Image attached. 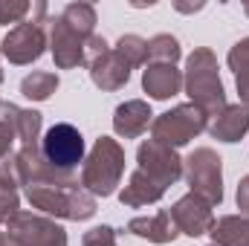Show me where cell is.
Wrapping results in <instances>:
<instances>
[{
	"label": "cell",
	"instance_id": "cell-35",
	"mask_svg": "<svg viewBox=\"0 0 249 246\" xmlns=\"http://www.w3.org/2000/svg\"><path fill=\"white\" fill-rule=\"evenodd\" d=\"M0 81H3V70H0Z\"/></svg>",
	"mask_w": 249,
	"mask_h": 246
},
{
	"label": "cell",
	"instance_id": "cell-34",
	"mask_svg": "<svg viewBox=\"0 0 249 246\" xmlns=\"http://www.w3.org/2000/svg\"><path fill=\"white\" fill-rule=\"evenodd\" d=\"M209 246H220V244H214V241H212V244H209Z\"/></svg>",
	"mask_w": 249,
	"mask_h": 246
},
{
	"label": "cell",
	"instance_id": "cell-23",
	"mask_svg": "<svg viewBox=\"0 0 249 246\" xmlns=\"http://www.w3.org/2000/svg\"><path fill=\"white\" fill-rule=\"evenodd\" d=\"M180 41L174 35H154L148 41V58L151 64H177L180 61Z\"/></svg>",
	"mask_w": 249,
	"mask_h": 246
},
{
	"label": "cell",
	"instance_id": "cell-17",
	"mask_svg": "<svg viewBox=\"0 0 249 246\" xmlns=\"http://www.w3.org/2000/svg\"><path fill=\"white\" fill-rule=\"evenodd\" d=\"M162 194H165V188H162V185L154 183L148 174H142V171L136 168V171L130 174L127 185L122 188L119 200H122V206H130V209H142V206H151V203H157Z\"/></svg>",
	"mask_w": 249,
	"mask_h": 246
},
{
	"label": "cell",
	"instance_id": "cell-9",
	"mask_svg": "<svg viewBox=\"0 0 249 246\" xmlns=\"http://www.w3.org/2000/svg\"><path fill=\"white\" fill-rule=\"evenodd\" d=\"M47 50V32L41 23L32 20H20L15 29H9V35L0 44V53L9 58V64H32L38 61Z\"/></svg>",
	"mask_w": 249,
	"mask_h": 246
},
{
	"label": "cell",
	"instance_id": "cell-4",
	"mask_svg": "<svg viewBox=\"0 0 249 246\" xmlns=\"http://www.w3.org/2000/svg\"><path fill=\"white\" fill-rule=\"evenodd\" d=\"M209 116L197 107V105H177L174 110L157 116L151 122V139L160 142V145H168V148H180V145H188L194 136H200L209 122Z\"/></svg>",
	"mask_w": 249,
	"mask_h": 246
},
{
	"label": "cell",
	"instance_id": "cell-6",
	"mask_svg": "<svg viewBox=\"0 0 249 246\" xmlns=\"http://www.w3.org/2000/svg\"><path fill=\"white\" fill-rule=\"evenodd\" d=\"M41 154L44 159L64 174H72L78 168V162L84 159V136L75 124L70 122H58L53 124L44 139H41Z\"/></svg>",
	"mask_w": 249,
	"mask_h": 246
},
{
	"label": "cell",
	"instance_id": "cell-10",
	"mask_svg": "<svg viewBox=\"0 0 249 246\" xmlns=\"http://www.w3.org/2000/svg\"><path fill=\"white\" fill-rule=\"evenodd\" d=\"M168 214H171L174 226H177L183 235H188V238H200V235L212 232V226H214V211H212V206H209L203 197H197V194L180 197V200L168 209Z\"/></svg>",
	"mask_w": 249,
	"mask_h": 246
},
{
	"label": "cell",
	"instance_id": "cell-30",
	"mask_svg": "<svg viewBox=\"0 0 249 246\" xmlns=\"http://www.w3.org/2000/svg\"><path fill=\"white\" fill-rule=\"evenodd\" d=\"M238 209L244 211V217H249V174L238 183Z\"/></svg>",
	"mask_w": 249,
	"mask_h": 246
},
{
	"label": "cell",
	"instance_id": "cell-13",
	"mask_svg": "<svg viewBox=\"0 0 249 246\" xmlns=\"http://www.w3.org/2000/svg\"><path fill=\"white\" fill-rule=\"evenodd\" d=\"M87 67H90L93 84L102 87V90H119V87L127 84V78H130V67L116 55V50L102 53L99 58H93Z\"/></svg>",
	"mask_w": 249,
	"mask_h": 246
},
{
	"label": "cell",
	"instance_id": "cell-1",
	"mask_svg": "<svg viewBox=\"0 0 249 246\" xmlns=\"http://www.w3.org/2000/svg\"><path fill=\"white\" fill-rule=\"evenodd\" d=\"M183 87L191 96V105H197L212 119L226 107V90H223V81H220V72H217V58L206 47H197L186 58Z\"/></svg>",
	"mask_w": 249,
	"mask_h": 246
},
{
	"label": "cell",
	"instance_id": "cell-25",
	"mask_svg": "<svg viewBox=\"0 0 249 246\" xmlns=\"http://www.w3.org/2000/svg\"><path fill=\"white\" fill-rule=\"evenodd\" d=\"M20 211V197L12 185H0V223H9Z\"/></svg>",
	"mask_w": 249,
	"mask_h": 246
},
{
	"label": "cell",
	"instance_id": "cell-36",
	"mask_svg": "<svg viewBox=\"0 0 249 246\" xmlns=\"http://www.w3.org/2000/svg\"><path fill=\"white\" fill-rule=\"evenodd\" d=\"M0 105H3V102H0Z\"/></svg>",
	"mask_w": 249,
	"mask_h": 246
},
{
	"label": "cell",
	"instance_id": "cell-14",
	"mask_svg": "<svg viewBox=\"0 0 249 246\" xmlns=\"http://www.w3.org/2000/svg\"><path fill=\"white\" fill-rule=\"evenodd\" d=\"M151 116L154 113H151L148 102L130 99V102H124V105L116 107V113H113V130L119 136H124V139H136V136H142L148 130V124L154 122Z\"/></svg>",
	"mask_w": 249,
	"mask_h": 246
},
{
	"label": "cell",
	"instance_id": "cell-15",
	"mask_svg": "<svg viewBox=\"0 0 249 246\" xmlns=\"http://www.w3.org/2000/svg\"><path fill=\"white\" fill-rule=\"evenodd\" d=\"M127 232L136 235V238H145L151 244H171L180 235V229L174 226L168 211H157V214H148V217H133L127 223Z\"/></svg>",
	"mask_w": 249,
	"mask_h": 246
},
{
	"label": "cell",
	"instance_id": "cell-21",
	"mask_svg": "<svg viewBox=\"0 0 249 246\" xmlns=\"http://www.w3.org/2000/svg\"><path fill=\"white\" fill-rule=\"evenodd\" d=\"M229 67H232V72H235L241 102H244V107H249V38H241V41L229 50Z\"/></svg>",
	"mask_w": 249,
	"mask_h": 246
},
{
	"label": "cell",
	"instance_id": "cell-8",
	"mask_svg": "<svg viewBox=\"0 0 249 246\" xmlns=\"http://www.w3.org/2000/svg\"><path fill=\"white\" fill-rule=\"evenodd\" d=\"M136 162H139V171L142 174H148L154 183H160L162 188L174 185L183 177V159L177 157V151L168 148V145H160L154 139H148V142L139 145Z\"/></svg>",
	"mask_w": 249,
	"mask_h": 246
},
{
	"label": "cell",
	"instance_id": "cell-27",
	"mask_svg": "<svg viewBox=\"0 0 249 246\" xmlns=\"http://www.w3.org/2000/svg\"><path fill=\"white\" fill-rule=\"evenodd\" d=\"M81 246H116V229L110 226H96L84 235Z\"/></svg>",
	"mask_w": 249,
	"mask_h": 246
},
{
	"label": "cell",
	"instance_id": "cell-29",
	"mask_svg": "<svg viewBox=\"0 0 249 246\" xmlns=\"http://www.w3.org/2000/svg\"><path fill=\"white\" fill-rule=\"evenodd\" d=\"M0 185H12V188L20 185V171H18V159H15V154H9V157L0 159Z\"/></svg>",
	"mask_w": 249,
	"mask_h": 246
},
{
	"label": "cell",
	"instance_id": "cell-12",
	"mask_svg": "<svg viewBox=\"0 0 249 246\" xmlns=\"http://www.w3.org/2000/svg\"><path fill=\"white\" fill-rule=\"evenodd\" d=\"M142 87L151 99L165 102L183 90V72L174 64H148L142 72Z\"/></svg>",
	"mask_w": 249,
	"mask_h": 246
},
{
	"label": "cell",
	"instance_id": "cell-33",
	"mask_svg": "<svg viewBox=\"0 0 249 246\" xmlns=\"http://www.w3.org/2000/svg\"><path fill=\"white\" fill-rule=\"evenodd\" d=\"M244 9H247V15H249V3H247V6H244Z\"/></svg>",
	"mask_w": 249,
	"mask_h": 246
},
{
	"label": "cell",
	"instance_id": "cell-16",
	"mask_svg": "<svg viewBox=\"0 0 249 246\" xmlns=\"http://www.w3.org/2000/svg\"><path fill=\"white\" fill-rule=\"evenodd\" d=\"M212 136L220 142H238L249 130V107L244 105H226L209 124Z\"/></svg>",
	"mask_w": 249,
	"mask_h": 246
},
{
	"label": "cell",
	"instance_id": "cell-20",
	"mask_svg": "<svg viewBox=\"0 0 249 246\" xmlns=\"http://www.w3.org/2000/svg\"><path fill=\"white\" fill-rule=\"evenodd\" d=\"M61 20L72 32H78L81 38H93V29H96V6L93 3H70V6H64Z\"/></svg>",
	"mask_w": 249,
	"mask_h": 246
},
{
	"label": "cell",
	"instance_id": "cell-31",
	"mask_svg": "<svg viewBox=\"0 0 249 246\" xmlns=\"http://www.w3.org/2000/svg\"><path fill=\"white\" fill-rule=\"evenodd\" d=\"M174 9H180V12H200V9H203V3H194V6H186V3H174Z\"/></svg>",
	"mask_w": 249,
	"mask_h": 246
},
{
	"label": "cell",
	"instance_id": "cell-28",
	"mask_svg": "<svg viewBox=\"0 0 249 246\" xmlns=\"http://www.w3.org/2000/svg\"><path fill=\"white\" fill-rule=\"evenodd\" d=\"M15 139H18L15 124H12V119H9V116L3 113V107H0V159L12 154V142H15Z\"/></svg>",
	"mask_w": 249,
	"mask_h": 246
},
{
	"label": "cell",
	"instance_id": "cell-32",
	"mask_svg": "<svg viewBox=\"0 0 249 246\" xmlns=\"http://www.w3.org/2000/svg\"><path fill=\"white\" fill-rule=\"evenodd\" d=\"M0 246H18V244H15L9 235H3V232H0Z\"/></svg>",
	"mask_w": 249,
	"mask_h": 246
},
{
	"label": "cell",
	"instance_id": "cell-5",
	"mask_svg": "<svg viewBox=\"0 0 249 246\" xmlns=\"http://www.w3.org/2000/svg\"><path fill=\"white\" fill-rule=\"evenodd\" d=\"M183 174L191 185V194L203 197L209 206L223 200V162L212 148H194L183 159Z\"/></svg>",
	"mask_w": 249,
	"mask_h": 246
},
{
	"label": "cell",
	"instance_id": "cell-19",
	"mask_svg": "<svg viewBox=\"0 0 249 246\" xmlns=\"http://www.w3.org/2000/svg\"><path fill=\"white\" fill-rule=\"evenodd\" d=\"M0 107H3V113L12 119L20 145H35V142H38V133H41V113H38V110H23V107L9 105V102H3Z\"/></svg>",
	"mask_w": 249,
	"mask_h": 246
},
{
	"label": "cell",
	"instance_id": "cell-18",
	"mask_svg": "<svg viewBox=\"0 0 249 246\" xmlns=\"http://www.w3.org/2000/svg\"><path fill=\"white\" fill-rule=\"evenodd\" d=\"M212 241L220 246H249V217L241 214H226L214 220L212 226Z\"/></svg>",
	"mask_w": 249,
	"mask_h": 246
},
{
	"label": "cell",
	"instance_id": "cell-2",
	"mask_svg": "<svg viewBox=\"0 0 249 246\" xmlns=\"http://www.w3.org/2000/svg\"><path fill=\"white\" fill-rule=\"evenodd\" d=\"M26 200L61 220H90L96 214V197L84 191L81 183H44V185H26Z\"/></svg>",
	"mask_w": 249,
	"mask_h": 246
},
{
	"label": "cell",
	"instance_id": "cell-22",
	"mask_svg": "<svg viewBox=\"0 0 249 246\" xmlns=\"http://www.w3.org/2000/svg\"><path fill=\"white\" fill-rule=\"evenodd\" d=\"M58 90V75L55 72H44V70H35L32 75H26L20 81V93L32 102H47L53 93Z\"/></svg>",
	"mask_w": 249,
	"mask_h": 246
},
{
	"label": "cell",
	"instance_id": "cell-26",
	"mask_svg": "<svg viewBox=\"0 0 249 246\" xmlns=\"http://www.w3.org/2000/svg\"><path fill=\"white\" fill-rule=\"evenodd\" d=\"M32 12V3H26V0H3L0 3V23H20V18L23 15H29Z\"/></svg>",
	"mask_w": 249,
	"mask_h": 246
},
{
	"label": "cell",
	"instance_id": "cell-7",
	"mask_svg": "<svg viewBox=\"0 0 249 246\" xmlns=\"http://www.w3.org/2000/svg\"><path fill=\"white\" fill-rule=\"evenodd\" d=\"M6 235L18 246H67V235L61 226L32 211H18L6 223Z\"/></svg>",
	"mask_w": 249,
	"mask_h": 246
},
{
	"label": "cell",
	"instance_id": "cell-24",
	"mask_svg": "<svg viewBox=\"0 0 249 246\" xmlns=\"http://www.w3.org/2000/svg\"><path fill=\"white\" fill-rule=\"evenodd\" d=\"M116 55H119L130 70H133V67H142V64L148 61V41L139 38V35H122V38L116 41Z\"/></svg>",
	"mask_w": 249,
	"mask_h": 246
},
{
	"label": "cell",
	"instance_id": "cell-11",
	"mask_svg": "<svg viewBox=\"0 0 249 246\" xmlns=\"http://www.w3.org/2000/svg\"><path fill=\"white\" fill-rule=\"evenodd\" d=\"M84 44H87V38H81L78 32H72L61 20V15L50 20V50H53L55 67L72 70V67L84 64Z\"/></svg>",
	"mask_w": 249,
	"mask_h": 246
},
{
	"label": "cell",
	"instance_id": "cell-3",
	"mask_svg": "<svg viewBox=\"0 0 249 246\" xmlns=\"http://www.w3.org/2000/svg\"><path fill=\"white\" fill-rule=\"evenodd\" d=\"M124 171V151L122 145L110 136L96 139L90 148L84 165H81V188L90 191L93 197H110L122 180Z\"/></svg>",
	"mask_w": 249,
	"mask_h": 246
}]
</instances>
